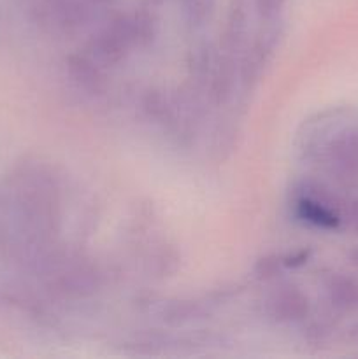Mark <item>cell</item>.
Returning <instances> with one entry per match:
<instances>
[{"mask_svg":"<svg viewBox=\"0 0 358 359\" xmlns=\"http://www.w3.org/2000/svg\"><path fill=\"white\" fill-rule=\"evenodd\" d=\"M150 20H140V18H119L112 21L105 30L98 34L93 41L95 58L102 63H116L126 55L130 46L140 39H147L150 32Z\"/></svg>","mask_w":358,"mask_h":359,"instance_id":"cell-1","label":"cell"},{"mask_svg":"<svg viewBox=\"0 0 358 359\" xmlns=\"http://www.w3.org/2000/svg\"><path fill=\"white\" fill-rule=\"evenodd\" d=\"M267 311L270 318L279 323L298 321L307 314L309 302L300 290L286 286L270 294L267 300Z\"/></svg>","mask_w":358,"mask_h":359,"instance_id":"cell-2","label":"cell"},{"mask_svg":"<svg viewBox=\"0 0 358 359\" xmlns=\"http://www.w3.org/2000/svg\"><path fill=\"white\" fill-rule=\"evenodd\" d=\"M297 214L300 219L312 226L323 228V230H333L340 224V217L337 216L336 210L323 202L321 198L305 195L297 202Z\"/></svg>","mask_w":358,"mask_h":359,"instance_id":"cell-3","label":"cell"},{"mask_svg":"<svg viewBox=\"0 0 358 359\" xmlns=\"http://www.w3.org/2000/svg\"><path fill=\"white\" fill-rule=\"evenodd\" d=\"M330 158L340 170L358 174V132H347L333 140Z\"/></svg>","mask_w":358,"mask_h":359,"instance_id":"cell-4","label":"cell"},{"mask_svg":"<svg viewBox=\"0 0 358 359\" xmlns=\"http://www.w3.org/2000/svg\"><path fill=\"white\" fill-rule=\"evenodd\" d=\"M330 300L343 309H358V284L344 276H332L326 283Z\"/></svg>","mask_w":358,"mask_h":359,"instance_id":"cell-5","label":"cell"},{"mask_svg":"<svg viewBox=\"0 0 358 359\" xmlns=\"http://www.w3.org/2000/svg\"><path fill=\"white\" fill-rule=\"evenodd\" d=\"M70 72H72L74 79L86 90H97L98 83H100V72L95 67V63L88 62L84 58H74L70 62Z\"/></svg>","mask_w":358,"mask_h":359,"instance_id":"cell-6","label":"cell"},{"mask_svg":"<svg viewBox=\"0 0 358 359\" xmlns=\"http://www.w3.org/2000/svg\"><path fill=\"white\" fill-rule=\"evenodd\" d=\"M214 0H183V13L190 25H202L209 18Z\"/></svg>","mask_w":358,"mask_h":359,"instance_id":"cell-7","label":"cell"},{"mask_svg":"<svg viewBox=\"0 0 358 359\" xmlns=\"http://www.w3.org/2000/svg\"><path fill=\"white\" fill-rule=\"evenodd\" d=\"M284 0H255V6L258 9V13L263 18L270 20V18H276L277 14L283 9Z\"/></svg>","mask_w":358,"mask_h":359,"instance_id":"cell-8","label":"cell"},{"mask_svg":"<svg viewBox=\"0 0 358 359\" xmlns=\"http://www.w3.org/2000/svg\"><path fill=\"white\" fill-rule=\"evenodd\" d=\"M347 221H350L351 228L354 231H358V200L351 203L350 209H347Z\"/></svg>","mask_w":358,"mask_h":359,"instance_id":"cell-9","label":"cell"},{"mask_svg":"<svg viewBox=\"0 0 358 359\" xmlns=\"http://www.w3.org/2000/svg\"><path fill=\"white\" fill-rule=\"evenodd\" d=\"M350 258H351V262H353V265L358 266V248L353 249V251L350 252Z\"/></svg>","mask_w":358,"mask_h":359,"instance_id":"cell-10","label":"cell"}]
</instances>
